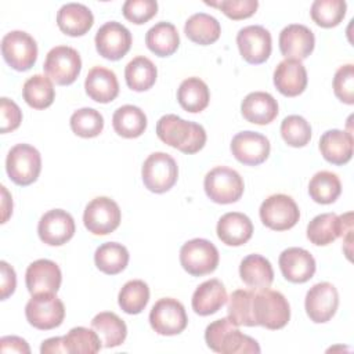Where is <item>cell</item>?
I'll return each mask as SVG.
<instances>
[{
  "label": "cell",
  "mask_w": 354,
  "mask_h": 354,
  "mask_svg": "<svg viewBox=\"0 0 354 354\" xmlns=\"http://www.w3.org/2000/svg\"><path fill=\"white\" fill-rule=\"evenodd\" d=\"M156 134L165 144L188 155L199 152L206 144V131L199 123L173 113L163 115L158 120Z\"/></svg>",
  "instance_id": "6da1fadb"
},
{
  "label": "cell",
  "mask_w": 354,
  "mask_h": 354,
  "mask_svg": "<svg viewBox=\"0 0 354 354\" xmlns=\"http://www.w3.org/2000/svg\"><path fill=\"white\" fill-rule=\"evenodd\" d=\"M205 340L210 350L221 354L260 353L259 343L243 335L228 317L209 324L205 330Z\"/></svg>",
  "instance_id": "7a4b0ae2"
},
{
  "label": "cell",
  "mask_w": 354,
  "mask_h": 354,
  "mask_svg": "<svg viewBox=\"0 0 354 354\" xmlns=\"http://www.w3.org/2000/svg\"><path fill=\"white\" fill-rule=\"evenodd\" d=\"M253 318L257 325L275 330L283 328L290 318V307L285 296L268 288L254 290Z\"/></svg>",
  "instance_id": "3957f363"
},
{
  "label": "cell",
  "mask_w": 354,
  "mask_h": 354,
  "mask_svg": "<svg viewBox=\"0 0 354 354\" xmlns=\"http://www.w3.org/2000/svg\"><path fill=\"white\" fill-rule=\"evenodd\" d=\"M203 188L213 202L228 205L241 199L245 185L236 170L227 166H217L205 176Z\"/></svg>",
  "instance_id": "277c9868"
},
{
  "label": "cell",
  "mask_w": 354,
  "mask_h": 354,
  "mask_svg": "<svg viewBox=\"0 0 354 354\" xmlns=\"http://www.w3.org/2000/svg\"><path fill=\"white\" fill-rule=\"evenodd\" d=\"M8 177L18 185H29L37 180L41 170L40 152L29 144L14 145L6 159Z\"/></svg>",
  "instance_id": "5b68a950"
},
{
  "label": "cell",
  "mask_w": 354,
  "mask_h": 354,
  "mask_svg": "<svg viewBox=\"0 0 354 354\" xmlns=\"http://www.w3.org/2000/svg\"><path fill=\"white\" fill-rule=\"evenodd\" d=\"M25 315L33 328L50 330L62 324L65 318V307L55 293H36L32 295V299L26 303Z\"/></svg>",
  "instance_id": "8992f818"
},
{
  "label": "cell",
  "mask_w": 354,
  "mask_h": 354,
  "mask_svg": "<svg viewBox=\"0 0 354 354\" xmlns=\"http://www.w3.org/2000/svg\"><path fill=\"white\" fill-rule=\"evenodd\" d=\"M141 176L144 185L151 192L163 194L176 184L178 167L169 153L153 152L144 160Z\"/></svg>",
  "instance_id": "52a82bcc"
},
{
  "label": "cell",
  "mask_w": 354,
  "mask_h": 354,
  "mask_svg": "<svg viewBox=\"0 0 354 354\" xmlns=\"http://www.w3.org/2000/svg\"><path fill=\"white\" fill-rule=\"evenodd\" d=\"M180 263L188 274L202 277L217 268L218 250L210 241L195 238L181 246Z\"/></svg>",
  "instance_id": "ba28073f"
},
{
  "label": "cell",
  "mask_w": 354,
  "mask_h": 354,
  "mask_svg": "<svg viewBox=\"0 0 354 354\" xmlns=\"http://www.w3.org/2000/svg\"><path fill=\"white\" fill-rule=\"evenodd\" d=\"M46 75L59 86L72 84L82 69L79 53L69 46H57L51 48L44 61Z\"/></svg>",
  "instance_id": "9c48e42d"
},
{
  "label": "cell",
  "mask_w": 354,
  "mask_h": 354,
  "mask_svg": "<svg viewBox=\"0 0 354 354\" xmlns=\"http://www.w3.org/2000/svg\"><path fill=\"white\" fill-rule=\"evenodd\" d=\"M1 54L12 69L19 72L28 71L37 59V44L29 33L11 30L1 40Z\"/></svg>",
  "instance_id": "30bf717a"
},
{
  "label": "cell",
  "mask_w": 354,
  "mask_h": 354,
  "mask_svg": "<svg viewBox=\"0 0 354 354\" xmlns=\"http://www.w3.org/2000/svg\"><path fill=\"white\" fill-rule=\"evenodd\" d=\"M260 218L263 224L274 231H285L296 225L300 218V210L296 202L285 194L268 196L260 206Z\"/></svg>",
  "instance_id": "8fae6325"
},
{
  "label": "cell",
  "mask_w": 354,
  "mask_h": 354,
  "mask_svg": "<svg viewBox=\"0 0 354 354\" xmlns=\"http://www.w3.org/2000/svg\"><path fill=\"white\" fill-rule=\"evenodd\" d=\"M120 209L108 196H97L84 209L83 223L88 232L94 235H108L120 224Z\"/></svg>",
  "instance_id": "7c38bea8"
},
{
  "label": "cell",
  "mask_w": 354,
  "mask_h": 354,
  "mask_svg": "<svg viewBox=\"0 0 354 354\" xmlns=\"http://www.w3.org/2000/svg\"><path fill=\"white\" fill-rule=\"evenodd\" d=\"M149 324L152 329L162 336H174L181 333L188 324L184 306L171 297L159 299L151 313Z\"/></svg>",
  "instance_id": "4fadbf2b"
},
{
  "label": "cell",
  "mask_w": 354,
  "mask_h": 354,
  "mask_svg": "<svg viewBox=\"0 0 354 354\" xmlns=\"http://www.w3.org/2000/svg\"><path fill=\"white\" fill-rule=\"evenodd\" d=\"M351 213L337 216L335 213H322L315 216L307 225V238L317 246H326L339 236L351 232Z\"/></svg>",
  "instance_id": "5bb4252c"
},
{
  "label": "cell",
  "mask_w": 354,
  "mask_h": 354,
  "mask_svg": "<svg viewBox=\"0 0 354 354\" xmlns=\"http://www.w3.org/2000/svg\"><path fill=\"white\" fill-rule=\"evenodd\" d=\"M130 30L116 21L105 22L95 33V48L106 59L118 61L124 57L131 47Z\"/></svg>",
  "instance_id": "9a60e30c"
},
{
  "label": "cell",
  "mask_w": 354,
  "mask_h": 354,
  "mask_svg": "<svg viewBox=\"0 0 354 354\" xmlns=\"http://www.w3.org/2000/svg\"><path fill=\"white\" fill-rule=\"evenodd\" d=\"M236 44L242 58L249 64H263L272 50L271 33L261 25H249L236 35Z\"/></svg>",
  "instance_id": "2e32d148"
},
{
  "label": "cell",
  "mask_w": 354,
  "mask_h": 354,
  "mask_svg": "<svg viewBox=\"0 0 354 354\" xmlns=\"http://www.w3.org/2000/svg\"><path fill=\"white\" fill-rule=\"evenodd\" d=\"M339 306L337 289L330 282H319L311 286L306 295L304 307L308 318L315 324L328 322Z\"/></svg>",
  "instance_id": "e0dca14e"
},
{
  "label": "cell",
  "mask_w": 354,
  "mask_h": 354,
  "mask_svg": "<svg viewBox=\"0 0 354 354\" xmlns=\"http://www.w3.org/2000/svg\"><path fill=\"white\" fill-rule=\"evenodd\" d=\"M75 228V220L66 210L53 209L44 213L39 220L37 234L44 243L61 246L73 236Z\"/></svg>",
  "instance_id": "ac0fdd59"
},
{
  "label": "cell",
  "mask_w": 354,
  "mask_h": 354,
  "mask_svg": "<svg viewBox=\"0 0 354 354\" xmlns=\"http://www.w3.org/2000/svg\"><path fill=\"white\" fill-rule=\"evenodd\" d=\"M270 141L266 136L246 130L234 136L231 141V152L236 160L248 166L263 163L270 155Z\"/></svg>",
  "instance_id": "d6986e66"
},
{
  "label": "cell",
  "mask_w": 354,
  "mask_h": 354,
  "mask_svg": "<svg viewBox=\"0 0 354 354\" xmlns=\"http://www.w3.org/2000/svg\"><path fill=\"white\" fill-rule=\"evenodd\" d=\"M314 44V33L306 25L290 24L279 33V50L285 58L301 61L313 53Z\"/></svg>",
  "instance_id": "ffe728a7"
},
{
  "label": "cell",
  "mask_w": 354,
  "mask_h": 354,
  "mask_svg": "<svg viewBox=\"0 0 354 354\" xmlns=\"http://www.w3.org/2000/svg\"><path fill=\"white\" fill-rule=\"evenodd\" d=\"M279 268L285 279L293 283H304L315 272L313 254L303 248H288L279 254Z\"/></svg>",
  "instance_id": "44dd1931"
},
{
  "label": "cell",
  "mask_w": 354,
  "mask_h": 354,
  "mask_svg": "<svg viewBox=\"0 0 354 354\" xmlns=\"http://www.w3.org/2000/svg\"><path fill=\"white\" fill-rule=\"evenodd\" d=\"M61 281L62 274L59 267L48 259H39L30 263L26 268L25 282L30 295L44 292L57 293L61 286Z\"/></svg>",
  "instance_id": "7402d4cb"
},
{
  "label": "cell",
  "mask_w": 354,
  "mask_h": 354,
  "mask_svg": "<svg viewBox=\"0 0 354 354\" xmlns=\"http://www.w3.org/2000/svg\"><path fill=\"white\" fill-rule=\"evenodd\" d=\"M274 84L286 97L301 94L307 86V71L301 61L285 58L274 71Z\"/></svg>",
  "instance_id": "603a6c76"
},
{
  "label": "cell",
  "mask_w": 354,
  "mask_h": 354,
  "mask_svg": "<svg viewBox=\"0 0 354 354\" xmlns=\"http://www.w3.org/2000/svg\"><path fill=\"white\" fill-rule=\"evenodd\" d=\"M216 231L223 243L228 246H241L252 238L253 224L246 214L230 212L220 217Z\"/></svg>",
  "instance_id": "cb8c5ba5"
},
{
  "label": "cell",
  "mask_w": 354,
  "mask_h": 354,
  "mask_svg": "<svg viewBox=\"0 0 354 354\" xmlns=\"http://www.w3.org/2000/svg\"><path fill=\"white\" fill-rule=\"evenodd\" d=\"M241 112L250 123L268 124L278 115V102L270 93L253 91L243 98Z\"/></svg>",
  "instance_id": "d4e9b609"
},
{
  "label": "cell",
  "mask_w": 354,
  "mask_h": 354,
  "mask_svg": "<svg viewBox=\"0 0 354 354\" xmlns=\"http://www.w3.org/2000/svg\"><path fill=\"white\" fill-rule=\"evenodd\" d=\"M87 95L101 104L113 101L119 94V83L113 71L104 66H94L84 80Z\"/></svg>",
  "instance_id": "484cf974"
},
{
  "label": "cell",
  "mask_w": 354,
  "mask_h": 354,
  "mask_svg": "<svg viewBox=\"0 0 354 354\" xmlns=\"http://www.w3.org/2000/svg\"><path fill=\"white\" fill-rule=\"evenodd\" d=\"M353 134L344 130H328L319 138V151L332 165H344L353 156Z\"/></svg>",
  "instance_id": "4316f807"
},
{
  "label": "cell",
  "mask_w": 354,
  "mask_h": 354,
  "mask_svg": "<svg viewBox=\"0 0 354 354\" xmlns=\"http://www.w3.org/2000/svg\"><path fill=\"white\" fill-rule=\"evenodd\" d=\"M57 24L65 35L83 36L91 29L94 17L84 4L66 3L57 12Z\"/></svg>",
  "instance_id": "83f0119b"
},
{
  "label": "cell",
  "mask_w": 354,
  "mask_h": 354,
  "mask_svg": "<svg viewBox=\"0 0 354 354\" xmlns=\"http://www.w3.org/2000/svg\"><path fill=\"white\" fill-rule=\"evenodd\" d=\"M227 290L221 281L213 278L202 282L192 295V310L199 315L217 313L227 301Z\"/></svg>",
  "instance_id": "f1b7e54d"
},
{
  "label": "cell",
  "mask_w": 354,
  "mask_h": 354,
  "mask_svg": "<svg viewBox=\"0 0 354 354\" xmlns=\"http://www.w3.org/2000/svg\"><path fill=\"white\" fill-rule=\"evenodd\" d=\"M239 275L245 285L253 290L270 288L274 281V270L271 263L260 254L246 256L239 266Z\"/></svg>",
  "instance_id": "f546056e"
},
{
  "label": "cell",
  "mask_w": 354,
  "mask_h": 354,
  "mask_svg": "<svg viewBox=\"0 0 354 354\" xmlns=\"http://www.w3.org/2000/svg\"><path fill=\"white\" fill-rule=\"evenodd\" d=\"M91 328L100 336L104 347L120 346L127 336V326L115 313L102 311L91 321Z\"/></svg>",
  "instance_id": "4dcf8cb0"
},
{
  "label": "cell",
  "mask_w": 354,
  "mask_h": 354,
  "mask_svg": "<svg viewBox=\"0 0 354 354\" xmlns=\"http://www.w3.org/2000/svg\"><path fill=\"white\" fill-rule=\"evenodd\" d=\"M147 47L158 57H169L178 48L180 36L176 26L170 22L155 24L145 35Z\"/></svg>",
  "instance_id": "1f68e13d"
},
{
  "label": "cell",
  "mask_w": 354,
  "mask_h": 354,
  "mask_svg": "<svg viewBox=\"0 0 354 354\" xmlns=\"http://www.w3.org/2000/svg\"><path fill=\"white\" fill-rule=\"evenodd\" d=\"M210 93L207 84L199 77H188L181 82L177 90V101L183 109L198 113L209 105Z\"/></svg>",
  "instance_id": "d6a6232c"
},
{
  "label": "cell",
  "mask_w": 354,
  "mask_h": 354,
  "mask_svg": "<svg viewBox=\"0 0 354 354\" xmlns=\"http://www.w3.org/2000/svg\"><path fill=\"white\" fill-rule=\"evenodd\" d=\"M184 32L191 41L201 46H207L218 40L221 26L214 17L206 12H196L187 19Z\"/></svg>",
  "instance_id": "836d02e7"
},
{
  "label": "cell",
  "mask_w": 354,
  "mask_h": 354,
  "mask_svg": "<svg viewBox=\"0 0 354 354\" xmlns=\"http://www.w3.org/2000/svg\"><path fill=\"white\" fill-rule=\"evenodd\" d=\"M113 130L124 138L140 137L147 129V116L136 105H123L112 116Z\"/></svg>",
  "instance_id": "e575fe53"
},
{
  "label": "cell",
  "mask_w": 354,
  "mask_h": 354,
  "mask_svg": "<svg viewBox=\"0 0 354 354\" xmlns=\"http://www.w3.org/2000/svg\"><path fill=\"white\" fill-rule=\"evenodd\" d=\"M158 71L155 64L144 57L138 55L133 58L124 69V77L129 88L134 91H145L149 90L156 82Z\"/></svg>",
  "instance_id": "d590c367"
},
{
  "label": "cell",
  "mask_w": 354,
  "mask_h": 354,
  "mask_svg": "<svg viewBox=\"0 0 354 354\" xmlns=\"http://www.w3.org/2000/svg\"><path fill=\"white\" fill-rule=\"evenodd\" d=\"M94 261L100 271L108 275L122 272L129 263V250L118 242H106L97 248Z\"/></svg>",
  "instance_id": "8d00e7d4"
},
{
  "label": "cell",
  "mask_w": 354,
  "mask_h": 354,
  "mask_svg": "<svg viewBox=\"0 0 354 354\" xmlns=\"http://www.w3.org/2000/svg\"><path fill=\"white\" fill-rule=\"evenodd\" d=\"M22 95L29 106L35 109H44L53 104L55 90L48 76L33 75L24 83Z\"/></svg>",
  "instance_id": "74e56055"
},
{
  "label": "cell",
  "mask_w": 354,
  "mask_h": 354,
  "mask_svg": "<svg viewBox=\"0 0 354 354\" xmlns=\"http://www.w3.org/2000/svg\"><path fill=\"white\" fill-rule=\"evenodd\" d=\"M342 192V184L339 177L328 170L315 173L308 183V194L311 199L321 205H329L335 202Z\"/></svg>",
  "instance_id": "f35d334b"
},
{
  "label": "cell",
  "mask_w": 354,
  "mask_h": 354,
  "mask_svg": "<svg viewBox=\"0 0 354 354\" xmlns=\"http://www.w3.org/2000/svg\"><path fill=\"white\" fill-rule=\"evenodd\" d=\"M149 288L141 279H131L123 285L118 301L126 314H140L148 304Z\"/></svg>",
  "instance_id": "ab89813d"
},
{
  "label": "cell",
  "mask_w": 354,
  "mask_h": 354,
  "mask_svg": "<svg viewBox=\"0 0 354 354\" xmlns=\"http://www.w3.org/2000/svg\"><path fill=\"white\" fill-rule=\"evenodd\" d=\"M253 296L254 290L238 289L231 293L228 299V318L236 325L245 326H256L253 318Z\"/></svg>",
  "instance_id": "60d3db41"
},
{
  "label": "cell",
  "mask_w": 354,
  "mask_h": 354,
  "mask_svg": "<svg viewBox=\"0 0 354 354\" xmlns=\"http://www.w3.org/2000/svg\"><path fill=\"white\" fill-rule=\"evenodd\" d=\"M101 339L94 329H87L84 326L72 328L64 336V344L66 353H83L94 354L98 353L102 347Z\"/></svg>",
  "instance_id": "b9f144b4"
},
{
  "label": "cell",
  "mask_w": 354,
  "mask_h": 354,
  "mask_svg": "<svg viewBox=\"0 0 354 354\" xmlns=\"http://www.w3.org/2000/svg\"><path fill=\"white\" fill-rule=\"evenodd\" d=\"M347 4L344 0H315L311 4V18L322 28H333L346 15Z\"/></svg>",
  "instance_id": "7bdbcfd3"
},
{
  "label": "cell",
  "mask_w": 354,
  "mask_h": 354,
  "mask_svg": "<svg viewBox=\"0 0 354 354\" xmlns=\"http://www.w3.org/2000/svg\"><path fill=\"white\" fill-rule=\"evenodd\" d=\"M72 131L83 138L97 137L104 129L102 115L93 108H80L71 116Z\"/></svg>",
  "instance_id": "ee69618b"
},
{
  "label": "cell",
  "mask_w": 354,
  "mask_h": 354,
  "mask_svg": "<svg viewBox=\"0 0 354 354\" xmlns=\"http://www.w3.org/2000/svg\"><path fill=\"white\" fill-rule=\"evenodd\" d=\"M281 136L290 147H304L311 140V126L303 116L289 115L281 123Z\"/></svg>",
  "instance_id": "f6af8a7d"
},
{
  "label": "cell",
  "mask_w": 354,
  "mask_h": 354,
  "mask_svg": "<svg viewBox=\"0 0 354 354\" xmlns=\"http://www.w3.org/2000/svg\"><path fill=\"white\" fill-rule=\"evenodd\" d=\"M335 95L344 104H354V65L340 66L333 77Z\"/></svg>",
  "instance_id": "bcb514c9"
},
{
  "label": "cell",
  "mask_w": 354,
  "mask_h": 354,
  "mask_svg": "<svg viewBox=\"0 0 354 354\" xmlns=\"http://www.w3.org/2000/svg\"><path fill=\"white\" fill-rule=\"evenodd\" d=\"M123 15L133 24H145L158 12L155 0H127L123 4Z\"/></svg>",
  "instance_id": "7dc6e473"
},
{
  "label": "cell",
  "mask_w": 354,
  "mask_h": 354,
  "mask_svg": "<svg viewBox=\"0 0 354 354\" xmlns=\"http://www.w3.org/2000/svg\"><path fill=\"white\" fill-rule=\"evenodd\" d=\"M206 4L220 8L228 18L235 21L252 17L259 7L257 0H223L217 3L206 1Z\"/></svg>",
  "instance_id": "c3c4849f"
},
{
  "label": "cell",
  "mask_w": 354,
  "mask_h": 354,
  "mask_svg": "<svg viewBox=\"0 0 354 354\" xmlns=\"http://www.w3.org/2000/svg\"><path fill=\"white\" fill-rule=\"evenodd\" d=\"M0 113H1V133H8L21 124L22 120V112L19 106L7 97H3L0 100Z\"/></svg>",
  "instance_id": "681fc988"
},
{
  "label": "cell",
  "mask_w": 354,
  "mask_h": 354,
  "mask_svg": "<svg viewBox=\"0 0 354 354\" xmlns=\"http://www.w3.org/2000/svg\"><path fill=\"white\" fill-rule=\"evenodd\" d=\"M0 290H1V300H6L11 296L17 286V275L14 268L7 261H0Z\"/></svg>",
  "instance_id": "f907efd6"
},
{
  "label": "cell",
  "mask_w": 354,
  "mask_h": 354,
  "mask_svg": "<svg viewBox=\"0 0 354 354\" xmlns=\"http://www.w3.org/2000/svg\"><path fill=\"white\" fill-rule=\"evenodd\" d=\"M0 350L1 353H22L29 354L30 348L22 337L18 336H4L0 339Z\"/></svg>",
  "instance_id": "816d5d0a"
},
{
  "label": "cell",
  "mask_w": 354,
  "mask_h": 354,
  "mask_svg": "<svg viewBox=\"0 0 354 354\" xmlns=\"http://www.w3.org/2000/svg\"><path fill=\"white\" fill-rule=\"evenodd\" d=\"M41 354H58V353H66L65 344H64V336L62 337H50L41 343L40 347Z\"/></svg>",
  "instance_id": "f5cc1de1"
},
{
  "label": "cell",
  "mask_w": 354,
  "mask_h": 354,
  "mask_svg": "<svg viewBox=\"0 0 354 354\" xmlns=\"http://www.w3.org/2000/svg\"><path fill=\"white\" fill-rule=\"evenodd\" d=\"M1 192H3V220H1V223H6L8 216L12 213V201H11V196L8 195L4 185H1Z\"/></svg>",
  "instance_id": "db71d44e"
}]
</instances>
